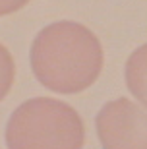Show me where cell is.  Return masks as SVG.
I'll return each instance as SVG.
<instances>
[{
  "label": "cell",
  "mask_w": 147,
  "mask_h": 149,
  "mask_svg": "<svg viewBox=\"0 0 147 149\" xmlns=\"http://www.w3.org/2000/svg\"><path fill=\"white\" fill-rule=\"evenodd\" d=\"M39 83L54 93H82L103 70V47L85 25L56 22L39 31L29 52Z\"/></svg>",
  "instance_id": "6da1fadb"
},
{
  "label": "cell",
  "mask_w": 147,
  "mask_h": 149,
  "mask_svg": "<svg viewBox=\"0 0 147 149\" xmlns=\"http://www.w3.org/2000/svg\"><path fill=\"white\" fill-rule=\"evenodd\" d=\"M85 128L76 109L35 97L17 107L6 124L8 149H83Z\"/></svg>",
  "instance_id": "7a4b0ae2"
},
{
  "label": "cell",
  "mask_w": 147,
  "mask_h": 149,
  "mask_svg": "<svg viewBox=\"0 0 147 149\" xmlns=\"http://www.w3.org/2000/svg\"><path fill=\"white\" fill-rule=\"evenodd\" d=\"M95 128L103 149H147V111L126 97L105 103Z\"/></svg>",
  "instance_id": "3957f363"
},
{
  "label": "cell",
  "mask_w": 147,
  "mask_h": 149,
  "mask_svg": "<svg viewBox=\"0 0 147 149\" xmlns=\"http://www.w3.org/2000/svg\"><path fill=\"white\" fill-rule=\"evenodd\" d=\"M126 85L130 93L147 107V43L134 50L126 62Z\"/></svg>",
  "instance_id": "277c9868"
},
{
  "label": "cell",
  "mask_w": 147,
  "mask_h": 149,
  "mask_svg": "<svg viewBox=\"0 0 147 149\" xmlns=\"http://www.w3.org/2000/svg\"><path fill=\"white\" fill-rule=\"evenodd\" d=\"M14 76H16L14 58H12L10 50L0 43V101L8 95L12 83H14Z\"/></svg>",
  "instance_id": "5b68a950"
},
{
  "label": "cell",
  "mask_w": 147,
  "mask_h": 149,
  "mask_svg": "<svg viewBox=\"0 0 147 149\" xmlns=\"http://www.w3.org/2000/svg\"><path fill=\"white\" fill-rule=\"evenodd\" d=\"M29 0H0V16H8L14 12L22 10Z\"/></svg>",
  "instance_id": "8992f818"
}]
</instances>
